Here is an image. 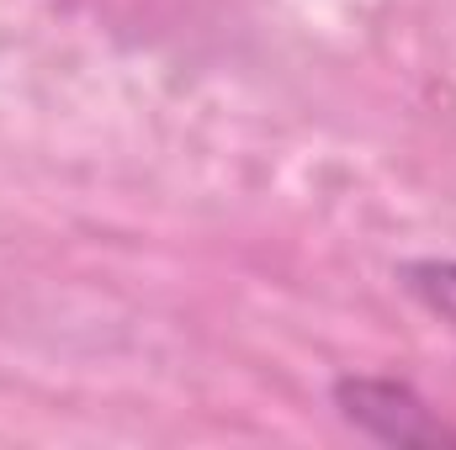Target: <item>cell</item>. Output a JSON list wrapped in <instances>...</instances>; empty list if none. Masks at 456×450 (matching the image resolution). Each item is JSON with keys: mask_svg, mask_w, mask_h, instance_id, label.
<instances>
[{"mask_svg": "<svg viewBox=\"0 0 456 450\" xmlns=\"http://www.w3.org/2000/svg\"><path fill=\"white\" fill-rule=\"evenodd\" d=\"M330 403L345 424L377 446H456V424L403 376L382 371H345L330 382Z\"/></svg>", "mask_w": 456, "mask_h": 450, "instance_id": "cell-1", "label": "cell"}, {"mask_svg": "<svg viewBox=\"0 0 456 450\" xmlns=\"http://www.w3.org/2000/svg\"><path fill=\"white\" fill-rule=\"evenodd\" d=\"M398 286L456 334V254H425V260H403L398 270Z\"/></svg>", "mask_w": 456, "mask_h": 450, "instance_id": "cell-2", "label": "cell"}]
</instances>
